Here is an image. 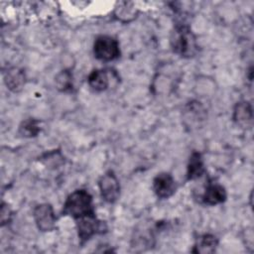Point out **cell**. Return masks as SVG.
Here are the masks:
<instances>
[{"instance_id":"cell-15","label":"cell","mask_w":254,"mask_h":254,"mask_svg":"<svg viewBox=\"0 0 254 254\" xmlns=\"http://www.w3.org/2000/svg\"><path fill=\"white\" fill-rule=\"evenodd\" d=\"M37 123L38 122L34 119H28L24 121L20 126V133L25 137L36 136L40 131V128Z\"/></svg>"},{"instance_id":"cell-11","label":"cell","mask_w":254,"mask_h":254,"mask_svg":"<svg viewBox=\"0 0 254 254\" xmlns=\"http://www.w3.org/2000/svg\"><path fill=\"white\" fill-rule=\"evenodd\" d=\"M5 83L12 91H19L25 84V74L23 70L14 67L8 70L5 76Z\"/></svg>"},{"instance_id":"cell-8","label":"cell","mask_w":254,"mask_h":254,"mask_svg":"<svg viewBox=\"0 0 254 254\" xmlns=\"http://www.w3.org/2000/svg\"><path fill=\"white\" fill-rule=\"evenodd\" d=\"M226 199L225 189L218 184H208L202 194V201L208 205H215Z\"/></svg>"},{"instance_id":"cell-4","label":"cell","mask_w":254,"mask_h":254,"mask_svg":"<svg viewBox=\"0 0 254 254\" xmlns=\"http://www.w3.org/2000/svg\"><path fill=\"white\" fill-rule=\"evenodd\" d=\"M98 186L101 196L105 201L112 203L117 200L120 193V186L116 176L112 172L104 174L100 178Z\"/></svg>"},{"instance_id":"cell-10","label":"cell","mask_w":254,"mask_h":254,"mask_svg":"<svg viewBox=\"0 0 254 254\" xmlns=\"http://www.w3.org/2000/svg\"><path fill=\"white\" fill-rule=\"evenodd\" d=\"M89 86L95 91H103L109 85V78L106 70L94 69L87 78Z\"/></svg>"},{"instance_id":"cell-2","label":"cell","mask_w":254,"mask_h":254,"mask_svg":"<svg viewBox=\"0 0 254 254\" xmlns=\"http://www.w3.org/2000/svg\"><path fill=\"white\" fill-rule=\"evenodd\" d=\"M63 213L74 219L94 214L92 197L89 192L85 190H77L70 193L64 204Z\"/></svg>"},{"instance_id":"cell-7","label":"cell","mask_w":254,"mask_h":254,"mask_svg":"<svg viewBox=\"0 0 254 254\" xmlns=\"http://www.w3.org/2000/svg\"><path fill=\"white\" fill-rule=\"evenodd\" d=\"M153 189L158 197L167 198L176 191V182L170 174L162 173L154 179Z\"/></svg>"},{"instance_id":"cell-1","label":"cell","mask_w":254,"mask_h":254,"mask_svg":"<svg viewBox=\"0 0 254 254\" xmlns=\"http://www.w3.org/2000/svg\"><path fill=\"white\" fill-rule=\"evenodd\" d=\"M170 44L173 51L184 58L193 57L197 52L194 35L187 25H178L171 34Z\"/></svg>"},{"instance_id":"cell-14","label":"cell","mask_w":254,"mask_h":254,"mask_svg":"<svg viewBox=\"0 0 254 254\" xmlns=\"http://www.w3.org/2000/svg\"><path fill=\"white\" fill-rule=\"evenodd\" d=\"M56 84L62 91H69L72 89V77L68 70H63L56 77Z\"/></svg>"},{"instance_id":"cell-6","label":"cell","mask_w":254,"mask_h":254,"mask_svg":"<svg viewBox=\"0 0 254 254\" xmlns=\"http://www.w3.org/2000/svg\"><path fill=\"white\" fill-rule=\"evenodd\" d=\"M75 220L78 237L81 242H85L91 236L100 232V230L102 229V222L96 218L95 214L86 215Z\"/></svg>"},{"instance_id":"cell-13","label":"cell","mask_w":254,"mask_h":254,"mask_svg":"<svg viewBox=\"0 0 254 254\" xmlns=\"http://www.w3.org/2000/svg\"><path fill=\"white\" fill-rule=\"evenodd\" d=\"M217 239L215 236L211 234H204L200 238H198L193 252L196 253H212L215 251L217 246Z\"/></svg>"},{"instance_id":"cell-9","label":"cell","mask_w":254,"mask_h":254,"mask_svg":"<svg viewBox=\"0 0 254 254\" xmlns=\"http://www.w3.org/2000/svg\"><path fill=\"white\" fill-rule=\"evenodd\" d=\"M234 121L240 126H248L252 122V108L246 101L238 102L234 108Z\"/></svg>"},{"instance_id":"cell-12","label":"cell","mask_w":254,"mask_h":254,"mask_svg":"<svg viewBox=\"0 0 254 254\" xmlns=\"http://www.w3.org/2000/svg\"><path fill=\"white\" fill-rule=\"evenodd\" d=\"M204 173V166L201 156L197 152H193L190 158L188 165V180H194L199 178Z\"/></svg>"},{"instance_id":"cell-5","label":"cell","mask_w":254,"mask_h":254,"mask_svg":"<svg viewBox=\"0 0 254 254\" xmlns=\"http://www.w3.org/2000/svg\"><path fill=\"white\" fill-rule=\"evenodd\" d=\"M34 218L41 231H51L56 225V215L49 203H41L34 209Z\"/></svg>"},{"instance_id":"cell-3","label":"cell","mask_w":254,"mask_h":254,"mask_svg":"<svg viewBox=\"0 0 254 254\" xmlns=\"http://www.w3.org/2000/svg\"><path fill=\"white\" fill-rule=\"evenodd\" d=\"M93 54L96 59L109 62L117 59L120 55L117 40L109 36H99L93 45Z\"/></svg>"}]
</instances>
